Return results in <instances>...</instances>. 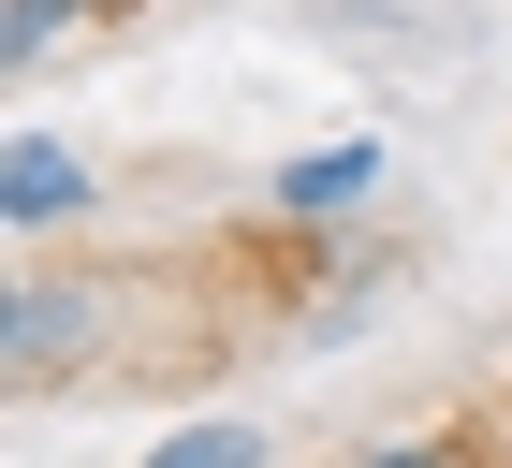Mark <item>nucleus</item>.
I'll return each instance as SVG.
<instances>
[{
  "label": "nucleus",
  "instance_id": "1",
  "mask_svg": "<svg viewBox=\"0 0 512 468\" xmlns=\"http://www.w3.org/2000/svg\"><path fill=\"white\" fill-rule=\"evenodd\" d=\"M74 205H103V176H88L59 132H30V117H15V147H0V234H15V249H44Z\"/></svg>",
  "mask_w": 512,
  "mask_h": 468
},
{
  "label": "nucleus",
  "instance_id": "2",
  "mask_svg": "<svg viewBox=\"0 0 512 468\" xmlns=\"http://www.w3.org/2000/svg\"><path fill=\"white\" fill-rule=\"evenodd\" d=\"M366 191H381V132H337V147H293V161L264 176V205H278L293 234H308V220H352Z\"/></svg>",
  "mask_w": 512,
  "mask_h": 468
},
{
  "label": "nucleus",
  "instance_id": "3",
  "mask_svg": "<svg viewBox=\"0 0 512 468\" xmlns=\"http://www.w3.org/2000/svg\"><path fill=\"white\" fill-rule=\"evenodd\" d=\"M103 15H118V0H0V74L30 88L44 59H59V44H74V30H103Z\"/></svg>",
  "mask_w": 512,
  "mask_h": 468
},
{
  "label": "nucleus",
  "instance_id": "4",
  "mask_svg": "<svg viewBox=\"0 0 512 468\" xmlns=\"http://www.w3.org/2000/svg\"><path fill=\"white\" fill-rule=\"evenodd\" d=\"M337 468H512L483 425H395V439H366V454H337Z\"/></svg>",
  "mask_w": 512,
  "mask_h": 468
},
{
  "label": "nucleus",
  "instance_id": "5",
  "mask_svg": "<svg viewBox=\"0 0 512 468\" xmlns=\"http://www.w3.org/2000/svg\"><path fill=\"white\" fill-rule=\"evenodd\" d=\"M147 468H264V425H176V439H147Z\"/></svg>",
  "mask_w": 512,
  "mask_h": 468
}]
</instances>
